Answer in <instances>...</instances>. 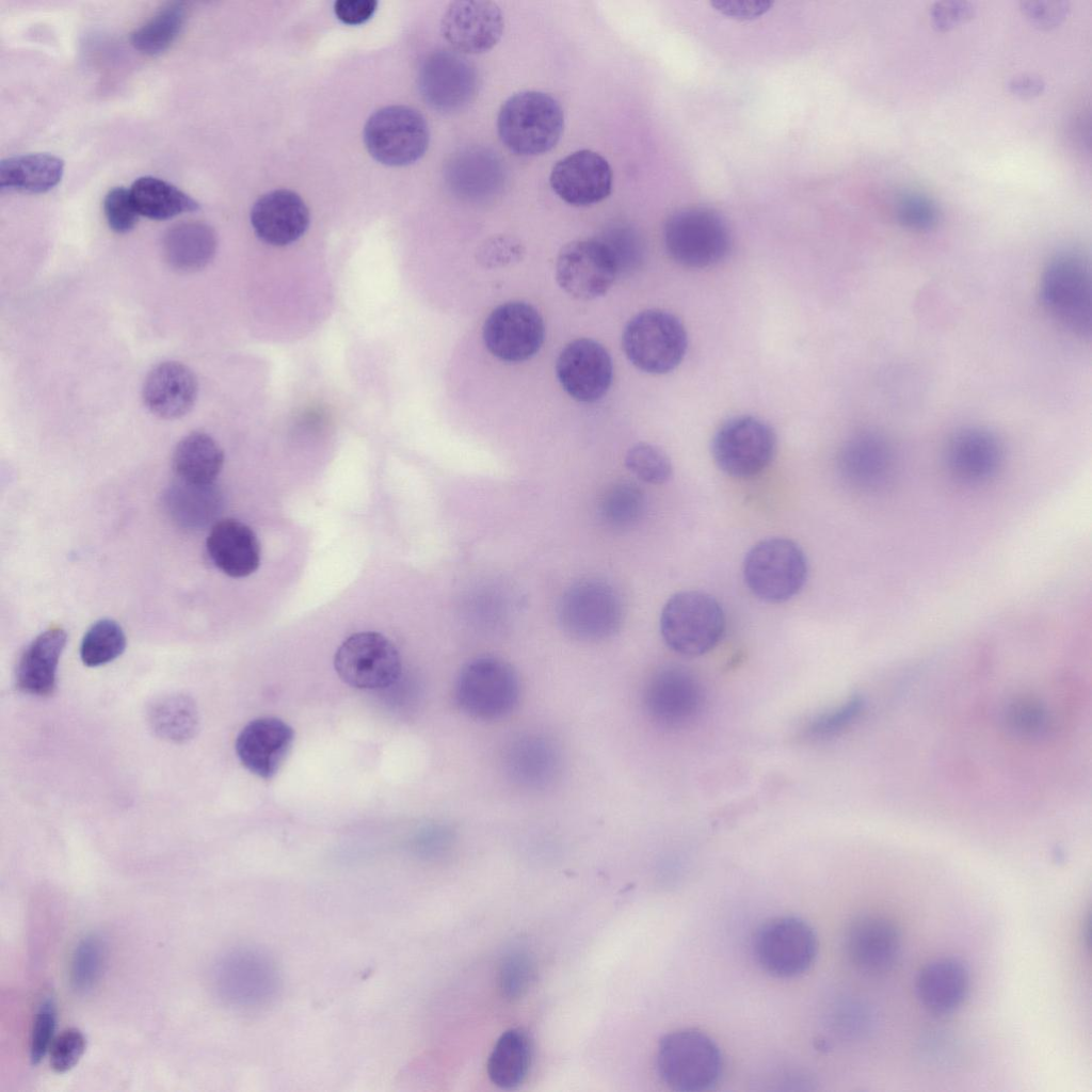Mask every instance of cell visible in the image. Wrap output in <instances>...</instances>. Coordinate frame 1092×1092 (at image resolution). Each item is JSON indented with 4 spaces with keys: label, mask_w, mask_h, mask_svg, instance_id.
<instances>
[{
    "label": "cell",
    "mask_w": 1092,
    "mask_h": 1092,
    "mask_svg": "<svg viewBox=\"0 0 1092 1092\" xmlns=\"http://www.w3.org/2000/svg\"><path fill=\"white\" fill-rule=\"evenodd\" d=\"M1039 295L1045 310L1062 327L1078 337H1091V266L1085 255L1066 250L1053 256L1041 274Z\"/></svg>",
    "instance_id": "cell-1"
},
{
    "label": "cell",
    "mask_w": 1092,
    "mask_h": 1092,
    "mask_svg": "<svg viewBox=\"0 0 1092 1092\" xmlns=\"http://www.w3.org/2000/svg\"><path fill=\"white\" fill-rule=\"evenodd\" d=\"M564 128L562 107L551 95L523 91L509 97L497 116L501 143L513 154L539 156L551 150Z\"/></svg>",
    "instance_id": "cell-2"
},
{
    "label": "cell",
    "mask_w": 1092,
    "mask_h": 1092,
    "mask_svg": "<svg viewBox=\"0 0 1092 1092\" xmlns=\"http://www.w3.org/2000/svg\"><path fill=\"white\" fill-rule=\"evenodd\" d=\"M213 985L220 999L229 1007L259 1010L277 998L282 976L272 956L257 947L244 946L225 952L218 960Z\"/></svg>",
    "instance_id": "cell-3"
},
{
    "label": "cell",
    "mask_w": 1092,
    "mask_h": 1092,
    "mask_svg": "<svg viewBox=\"0 0 1092 1092\" xmlns=\"http://www.w3.org/2000/svg\"><path fill=\"white\" fill-rule=\"evenodd\" d=\"M725 629L720 603L702 591H681L672 595L660 614V633L676 654L697 657L713 649Z\"/></svg>",
    "instance_id": "cell-4"
},
{
    "label": "cell",
    "mask_w": 1092,
    "mask_h": 1092,
    "mask_svg": "<svg viewBox=\"0 0 1092 1092\" xmlns=\"http://www.w3.org/2000/svg\"><path fill=\"white\" fill-rule=\"evenodd\" d=\"M657 1071L662 1081L679 1092H702L720 1079L723 1066L720 1048L697 1029H679L659 1042Z\"/></svg>",
    "instance_id": "cell-5"
},
{
    "label": "cell",
    "mask_w": 1092,
    "mask_h": 1092,
    "mask_svg": "<svg viewBox=\"0 0 1092 1092\" xmlns=\"http://www.w3.org/2000/svg\"><path fill=\"white\" fill-rule=\"evenodd\" d=\"M520 685L515 670L507 661L491 656L478 657L460 671L454 698L468 717L495 721L509 716L517 706Z\"/></svg>",
    "instance_id": "cell-6"
},
{
    "label": "cell",
    "mask_w": 1092,
    "mask_h": 1092,
    "mask_svg": "<svg viewBox=\"0 0 1092 1092\" xmlns=\"http://www.w3.org/2000/svg\"><path fill=\"white\" fill-rule=\"evenodd\" d=\"M670 257L682 267L703 269L722 261L732 245L726 221L706 207H688L671 214L663 228Z\"/></svg>",
    "instance_id": "cell-7"
},
{
    "label": "cell",
    "mask_w": 1092,
    "mask_h": 1092,
    "mask_svg": "<svg viewBox=\"0 0 1092 1092\" xmlns=\"http://www.w3.org/2000/svg\"><path fill=\"white\" fill-rule=\"evenodd\" d=\"M808 573L800 546L785 537H769L756 543L743 561V579L759 599L778 604L796 596Z\"/></svg>",
    "instance_id": "cell-8"
},
{
    "label": "cell",
    "mask_w": 1092,
    "mask_h": 1092,
    "mask_svg": "<svg viewBox=\"0 0 1092 1092\" xmlns=\"http://www.w3.org/2000/svg\"><path fill=\"white\" fill-rule=\"evenodd\" d=\"M622 343L627 358L638 369L651 374H664L684 359L688 336L676 316L661 309H648L627 323Z\"/></svg>",
    "instance_id": "cell-9"
},
{
    "label": "cell",
    "mask_w": 1092,
    "mask_h": 1092,
    "mask_svg": "<svg viewBox=\"0 0 1092 1092\" xmlns=\"http://www.w3.org/2000/svg\"><path fill=\"white\" fill-rule=\"evenodd\" d=\"M620 594L600 579H584L565 591L558 607L562 629L582 641H600L612 637L623 623Z\"/></svg>",
    "instance_id": "cell-10"
},
{
    "label": "cell",
    "mask_w": 1092,
    "mask_h": 1092,
    "mask_svg": "<svg viewBox=\"0 0 1092 1092\" xmlns=\"http://www.w3.org/2000/svg\"><path fill=\"white\" fill-rule=\"evenodd\" d=\"M427 121L407 106H387L369 116L364 142L370 156L389 166H404L419 160L428 149Z\"/></svg>",
    "instance_id": "cell-11"
},
{
    "label": "cell",
    "mask_w": 1092,
    "mask_h": 1092,
    "mask_svg": "<svg viewBox=\"0 0 1092 1092\" xmlns=\"http://www.w3.org/2000/svg\"><path fill=\"white\" fill-rule=\"evenodd\" d=\"M775 450L773 429L750 415L727 419L716 431L711 441V453L718 467L738 479H749L762 472Z\"/></svg>",
    "instance_id": "cell-12"
},
{
    "label": "cell",
    "mask_w": 1092,
    "mask_h": 1092,
    "mask_svg": "<svg viewBox=\"0 0 1092 1092\" xmlns=\"http://www.w3.org/2000/svg\"><path fill=\"white\" fill-rule=\"evenodd\" d=\"M753 949L765 971L777 978H792L812 966L817 956L818 941L805 920L796 916H780L758 928Z\"/></svg>",
    "instance_id": "cell-13"
},
{
    "label": "cell",
    "mask_w": 1092,
    "mask_h": 1092,
    "mask_svg": "<svg viewBox=\"0 0 1092 1092\" xmlns=\"http://www.w3.org/2000/svg\"><path fill=\"white\" fill-rule=\"evenodd\" d=\"M334 667L338 676L357 689H384L401 674L397 647L385 636L374 631L351 635L337 648Z\"/></svg>",
    "instance_id": "cell-14"
},
{
    "label": "cell",
    "mask_w": 1092,
    "mask_h": 1092,
    "mask_svg": "<svg viewBox=\"0 0 1092 1092\" xmlns=\"http://www.w3.org/2000/svg\"><path fill=\"white\" fill-rule=\"evenodd\" d=\"M617 273L616 260L601 239L568 242L557 258V282L567 294L577 300L588 301L604 295Z\"/></svg>",
    "instance_id": "cell-15"
},
{
    "label": "cell",
    "mask_w": 1092,
    "mask_h": 1092,
    "mask_svg": "<svg viewBox=\"0 0 1092 1092\" xmlns=\"http://www.w3.org/2000/svg\"><path fill=\"white\" fill-rule=\"evenodd\" d=\"M545 325L540 312L526 302H508L496 307L483 325V341L498 359L519 363L529 359L543 344Z\"/></svg>",
    "instance_id": "cell-16"
},
{
    "label": "cell",
    "mask_w": 1092,
    "mask_h": 1092,
    "mask_svg": "<svg viewBox=\"0 0 1092 1092\" xmlns=\"http://www.w3.org/2000/svg\"><path fill=\"white\" fill-rule=\"evenodd\" d=\"M649 718L668 728H679L693 722L705 703L704 689L688 670L670 667L656 672L643 695Z\"/></svg>",
    "instance_id": "cell-17"
},
{
    "label": "cell",
    "mask_w": 1092,
    "mask_h": 1092,
    "mask_svg": "<svg viewBox=\"0 0 1092 1092\" xmlns=\"http://www.w3.org/2000/svg\"><path fill=\"white\" fill-rule=\"evenodd\" d=\"M478 86L476 67L455 51L433 52L419 71L421 95L431 107L444 113L466 108L476 98Z\"/></svg>",
    "instance_id": "cell-18"
},
{
    "label": "cell",
    "mask_w": 1092,
    "mask_h": 1092,
    "mask_svg": "<svg viewBox=\"0 0 1092 1092\" xmlns=\"http://www.w3.org/2000/svg\"><path fill=\"white\" fill-rule=\"evenodd\" d=\"M556 373L562 388L575 400L591 403L608 391L613 366L608 351L597 341L579 338L558 356Z\"/></svg>",
    "instance_id": "cell-19"
},
{
    "label": "cell",
    "mask_w": 1092,
    "mask_h": 1092,
    "mask_svg": "<svg viewBox=\"0 0 1092 1092\" xmlns=\"http://www.w3.org/2000/svg\"><path fill=\"white\" fill-rule=\"evenodd\" d=\"M504 17L493 1L457 0L451 2L440 21L444 38L459 53L479 54L500 41Z\"/></svg>",
    "instance_id": "cell-20"
},
{
    "label": "cell",
    "mask_w": 1092,
    "mask_h": 1092,
    "mask_svg": "<svg viewBox=\"0 0 1092 1092\" xmlns=\"http://www.w3.org/2000/svg\"><path fill=\"white\" fill-rule=\"evenodd\" d=\"M612 182L609 162L591 149H580L560 159L549 175L552 191L576 207L591 206L607 198Z\"/></svg>",
    "instance_id": "cell-21"
},
{
    "label": "cell",
    "mask_w": 1092,
    "mask_h": 1092,
    "mask_svg": "<svg viewBox=\"0 0 1092 1092\" xmlns=\"http://www.w3.org/2000/svg\"><path fill=\"white\" fill-rule=\"evenodd\" d=\"M846 954L855 968L869 975L893 969L902 951V935L889 919L862 915L853 919L845 934Z\"/></svg>",
    "instance_id": "cell-22"
},
{
    "label": "cell",
    "mask_w": 1092,
    "mask_h": 1092,
    "mask_svg": "<svg viewBox=\"0 0 1092 1092\" xmlns=\"http://www.w3.org/2000/svg\"><path fill=\"white\" fill-rule=\"evenodd\" d=\"M309 221L305 202L288 189L261 195L251 210V224L256 236L273 246H285L299 240L307 230Z\"/></svg>",
    "instance_id": "cell-23"
},
{
    "label": "cell",
    "mask_w": 1092,
    "mask_h": 1092,
    "mask_svg": "<svg viewBox=\"0 0 1092 1092\" xmlns=\"http://www.w3.org/2000/svg\"><path fill=\"white\" fill-rule=\"evenodd\" d=\"M294 733L280 719L266 717L251 721L236 739V753L241 764L253 774L269 780L278 771L287 757Z\"/></svg>",
    "instance_id": "cell-24"
},
{
    "label": "cell",
    "mask_w": 1092,
    "mask_h": 1092,
    "mask_svg": "<svg viewBox=\"0 0 1092 1092\" xmlns=\"http://www.w3.org/2000/svg\"><path fill=\"white\" fill-rule=\"evenodd\" d=\"M446 180L456 196L479 203L494 198L501 191L504 168L495 151L473 146L460 150L450 159Z\"/></svg>",
    "instance_id": "cell-25"
},
{
    "label": "cell",
    "mask_w": 1092,
    "mask_h": 1092,
    "mask_svg": "<svg viewBox=\"0 0 1092 1092\" xmlns=\"http://www.w3.org/2000/svg\"><path fill=\"white\" fill-rule=\"evenodd\" d=\"M1002 446L987 429L969 427L958 431L949 439L946 461L952 475L969 484L992 478L1002 462Z\"/></svg>",
    "instance_id": "cell-26"
},
{
    "label": "cell",
    "mask_w": 1092,
    "mask_h": 1092,
    "mask_svg": "<svg viewBox=\"0 0 1092 1092\" xmlns=\"http://www.w3.org/2000/svg\"><path fill=\"white\" fill-rule=\"evenodd\" d=\"M970 987L969 970L958 958L944 957L930 961L918 973L916 994L926 1010L935 1015H949L966 1000Z\"/></svg>",
    "instance_id": "cell-27"
},
{
    "label": "cell",
    "mask_w": 1092,
    "mask_h": 1092,
    "mask_svg": "<svg viewBox=\"0 0 1092 1092\" xmlns=\"http://www.w3.org/2000/svg\"><path fill=\"white\" fill-rule=\"evenodd\" d=\"M892 449L886 438L876 431L852 435L842 446L839 467L844 478L854 487L876 491L883 487L892 470Z\"/></svg>",
    "instance_id": "cell-28"
},
{
    "label": "cell",
    "mask_w": 1092,
    "mask_h": 1092,
    "mask_svg": "<svg viewBox=\"0 0 1092 1092\" xmlns=\"http://www.w3.org/2000/svg\"><path fill=\"white\" fill-rule=\"evenodd\" d=\"M211 562L232 578L247 577L257 571L261 550L255 532L235 518L214 523L206 540Z\"/></svg>",
    "instance_id": "cell-29"
},
{
    "label": "cell",
    "mask_w": 1092,
    "mask_h": 1092,
    "mask_svg": "<svg viewBox=\"0 0 1092 1092\" xmlns=\"http://www.w3.org/2000/svg\"><path fill=\"white\" fill-rule=\"evenodd\" d=\"M196 396L195 375L178 362H163L155 366L143 386L145 405L163 419H176L189 413Z\"/></svg>",
    "instance_id": "cell-30"
},
{
    "label": "cell",
    "mask_w": 1092,
    "mask_h": 1092,
    "mask_svg": "<svg viewBox=\"0 0 1092 1092\" xmlns=\"http://www.w3.org/2000/svg\"><path fill=\"white\" fill-rule=\"evenodd\" d=\"M66 631L49 626L27 646L16 670V685L23 693L47 696L57 686V670L66 645Z\"/></svg>",
    "instance_id": "cell-31"
},
{
    "label": "cell",
    "mask_w": 1092,
    "mask_h": 1092,
    "mask_svg": "<svg viewBox=\"0 0 1092 1092\" xmlns=\"http://www.w3.org/2000/svg\"><path fill=\"white\" fill-rule=\"evenodd\" d=\"M507 773L517 784L542 788L550 784L560 768L556 745L539 736L521 737L509 746L504 756Z\"/></svg>",
    "instance_id": "cell-32"
},
{
    "label": "cell",
    "mask_w": 1092,
    "mask_h": 1092,
    "mask_svg": "<svg viewBox=\"0 0 1092 1092\" xmlns=\"http://www.w3.org/2000/svg\"><path fill=\"white\" fill-rule=\"evenodd\" d=\"M163 505L168 517L177 526L188 530H202L218 518L222 511L223 498L213 483L194 484L179 480L165 491Z\"/></svg>",
    "instance_id": "cell-33"
},
{
    "label": "cell",
    "mask_w": 1092,
    "mask_h": 1092,
    "mask_svg": "<svg viewBox=\"0 0 1092 1092\" xmlns=\"http://www.w3.org/2000/svg\"><path fill=\"white\" fill-rule=\"evenodd\" d=\"M218 238L208 224L182 222L168 228L162 239V253L167 263L179 271H195L213 258Z\"/></svg>",
    "instance_id": "cell-34"
},
{
    "label": "cell",
    "mask_w": 1092,
    "mask_h": 1092,
    "mask_svg": "<svg viewBox=\"0 0 1092 1092\" xmlns=\"http://www.w3.org/2000/svg\"><path fill=\"white\" fill-rule=\"evenodd\" d=\"M64 162L50 154H27L5 158L0 163L2 191L45 193L62 179Z\"/></svg>",
    "instance_id": "cell-35"
},
{
    "label": "cell",
    "mask_w": 1092,
    "mask_h": 1092,
    "mask_svg": "<svg viewBox=\"0 0 1092 1092\" xmlns=\"http://www.w3.org/2000/svg\"><path fill=\"white\" fill-rule=\"evenodd\" d=\"M224 453L208 434L192 432L176 446L172 465L179 480L194 484H210L222 470Z\"/></svg>",
    "instance_id": "cell-36"
},
{
    "label": "cell",
    "mask_w": 1092,
    "mask_h": 1092,
    "mask_svg": "<svg viewBox=\"0 0 1092 1092\" xmlns=\"http://www.w3.org/2000/svg\"><path fill=\"white\" fill-rule=\"evenodd\" d=\"M129 190L139 214L151 220H167L199 209L194 198L157 177H139Z\"/></svg>",
    "instance_id": "cell-37"
},
{
    "label": "cell",
    "mask_w": 1092,
    "mask_h": 1092,
    "mask_svg": "<svg viewBox=\"0 0 1092 1092\" xmlns=\"http://www.w3.org/2000/svg\"><path fill=\"white\" fill-rule=\"evenodd\" d=\"M530 1063L528 1037L520 1029H510L497 1040L487 1060V1074L495 1086L510 1090L523 1083Z\"/></svg>",
    "instance_id": "cell-38"
},
{
    "label": "cell",
    "mask_w": 1092,
    "mask_h": 1092,
    "mask_svg": "<svg viewBox=\"0 0 1092 1092\" xmlns=\"http://www.w3.org/2000/svg\"><path fill=\"white\" fill-rule=\"evenodd\" d=\"M147 720L158 737L175 743L192 739L199 723L194 701L180 693H172L155 700L147 710Z\"/></svg>",
    "instance_id": "cell-39"
},
{
    "label": "cell",
    "mask_w": 1092,
    "mask_h": 1092,
    "mask_svg": "<svg viewBox=\"0 0 1092 1092\" xmlns=\"http://www.w3.org/2000/svg\"><path fill=\"white\" fill-rule=\"evenodd\" d=\"M187 19L183 2H172L135 29L131 45L142 53L155 55L165 51L177 38Z\"/></svg>",
    "instance_id": "cell-40"
},
{
    "label": "cell",
    "mask_w": 1092,
    "mask_h": 1092,
    "mask_svg": "<svg viewBox=\"0 0 1092 1092\" xmlns=\"http://www.w3.org/2000/svg\"><path fill=\"white\" fill-rule=\"evenodd\" d=\"M107 964V946L96 934L84 936L75 947L70 967L71 987L80 994L91 992L99 983Z\"/></svg>",
    "instance_id": "cell-41"
},
{
    "label": "cell",
    "mask_w": 1092,
    "mask_h": 1092,
    "mask_svg": "<svg viewBox=\"0 0 1092 1092\" xmlns=\"http://www.w3.org/2000/svg\"><path fill=\"white\" fill-rule=\"evenodd\" d=\"M125 647L126 636L122 626L111 619H102L84 633L80 657L86 667H99L119 657Z\"/></svg>",
    "instance_id": "cell-42"
},
{
    "label": "cell",
    "mask_w": 1092,
    "mask_h": 1092,
    "mask_svg": "<svg viewBox=\"0 0 1092 1092\" xmlns=\"http://www.w3.org/2000/svg\"><path fill=\"white\" fill-rule=\"evenodd\" d=\"M644 510V494L631 482H619L608 488L599 507L603 520L619 529L635 526L642 518Z\"/></svg>",
    "instance_id": "cell-43"
},
{
    "label": "cell",
    "mask_w": 1092,
    "mask_h": 1092,
    "mask_svg": "<svg viewBox=\"0 0 1092 1092\" xmlns=\"http://www.w3.org/2000/svg\"><path fill=\"white\" fill-rule=\"evenodd\" d=\"M894 213L897 222L914 231H929L940 222V209L928 195L918 191H905L897 196Z\"/></svg>",
    "instance_id": "cell-44"
},
{
    "label": "cell",
    "mask_w": 1092,
    "mask_h": 1092,
    "mask_svg": "<svg viewBox=\"0 0 1092 1092\" xmlns=\"http://www.w3.org/2000/svg\"><path fill=\"white\" fill-rule=\"evenodd\" d=\"M625 465L640 480L651 484H663L673 472L672 463L659 447L639 443L629 448Z\"/></svg>",
    "instance_id": "cell-45"
},
{
    "label": "cell",
    "mask_w": 1092,
    "mask_h": 1092,
    "mask_svg": "<svg viewBox=\"0 0 1092 1092\" xmlns=\"http://www.w3.org/2000/svg\"><path fill=\"white\" fill-rule=\"evenodd\" d=\"M601 240L611 250L617 263L619 273L636 269L642 261L644 245L635 229L628 226L614 227Z\"/></svg>",
    "instance_id": "cell-46"
},
{
    "label": "cell",
    "mask_w": 1092,
    "mask_h": 1092,
    "mask_svg": "<svg viewBox=\"0 0 1092 1092\" xmlns=\"http://www.w3.org/2000/svg\"><path fill=\"white\" fill-rule=\"evenodd\" d=\"M534 975L531 959L521 952L507 956L500 966L499 984L509 999L521 997L529 989Z\"/></svg>",
    "instance_id": "cell-47"
},
{
    "label": "cell",
    "mask_w": 1092,
    "mask_h": 1092,
    "mask_svg": "<svg viewBox=\"0 0 1092 1092\" xmlns=\"http://www.w3.org/2000/svg\"><path fill=\"white\" fill-rule=\"evenodd\" d=\"M57 1025V1008L53 999L46 998L41 1002L31 1028L30 1060L38 1064L49 1051L54 1040Z\"/></svg>",
    "instance_id": "cell-48"
},
{
    "label": "cell",
    "mask_w": 1092,
    "mask_h": 1092,
    "mask_svg": "<svg viewBox=\"0 0 1092 1092\" xmlns=\"http://www.w3.org/2000/svg\"><path fill=\"white\" fill-rule=\"evenodd\" d=\"M103 212L109 227L117 234L132 230L140 215L130 190L124 187H115L106 194Z\"/></svg>",
    "instance_id": "cell-49"
},
{
    "label": "cell",
    "mask_w": 1092,
    "mask_h": 1092,
    "mask_svg": "<svg viewBox=\"0 0 1092 1092\" xmlns=\"http://www.w3.org/2000/svg\"><path fill=\"white\" fill-rule=\"evenodd\" d=\"M85 1048V1037L78 1028L63 1030L54 1038L49 1049L50 1066L57 1073L71 1070L83 1056Z\"/></svg>",
    "instance_id": "cell-50"
},
{
    "label": "cell",
    "mask_w": 1092,
    "mask_h": 1092,
    "mask_svg": "<svg viewBox=\"0 0 1092 1092\" xmlns=\"http://www.w3.org/2000/svg\"><path fill=\"white\" fill-rule=\"evenodd\" d=\"M862 704L860 697H853L841 707L817 717L807 726L806 735L813 739H824L837 735L856 719Z\"/></svg>",
    "instance_id": "cell-51"
},
{
    "label": "cell",
    "mask_w": 1092,
    "mask_h": 1092,
    "mask_svg": "<svg viewBox=\"0 0 1092 1092\" xmlns=\"http://www.w3.org/2000/svg\"><path fill=\"white\" fill-rule=\"evenodd\" d=\"M523 245L514 238L497 236L491 238L478 252L479 262L487 268L504 267L521 259Z\"/></svg>",
    "instance_id": "cell-52"
},
{
    "label": "cell",
    "mask_w": 1092,
    "mask_h": 1092,
    "mask_svg": "<svg viewBox=\"0 0 1092 1092\" xmlns=\"http://www.w3.org/2000/svg\"><path fill=\"white\" fill-rule=\"evenodd\" d=\"M973 2L944 0L934 2L929 10L932 26L938 31H948L970 20L976 14Z\"/></svg>",
    "instance_id": "cell-53"
},
{
    "label": "cell",
    "mask_w": 1092,
    "mask_h": 1092,
    "mask_svg": "<svg viewBox=\"0 0 1092 1092\" xmlns=\"http://www.w3.org/2000/svg\"><path fill=\"white\" fill-rule=\"evenodd\" d=\"M1021 10L1031 23L1049 29L1064 20L1070 12V3L1058 0L1023 1Z\"/></svg>",
    "instance_id": "cell-54"
},
{
    "label": "cell",
    "mask_w": 1092,
    "mask_h": 1092,
    "mask_svg": "<svg viewBox=\"0 0 1092 1092\" xmlns=\"http://www.w3.org/2000/svg\"><path fill=\"white\" fill-rule=\"evenodd\" d=\"M940 1032V1031H938ZM956 1040L944 1032L934 1031L920 1041V1056L934 1066H946L956 1056Z\"/></svg>",
    "instance_id": "cell-55"
},
{
    "label": "cell",
    "mask_w": 1092,
    "mask_h": 1092,
    "mask_svg": "<svg viewBox=\"0 0 1092 1092\" xmlns=\"http://www.w3.org/2000/svg\"><path fill=\"white\" fill-rule=\"evenodd\" d=\"M766 0H717L712 5L722 14L738 19H754L771 6Z\"/></svg>",
    "instance_id": "cell-56"
},
{
    "label": "cell",
    "mask_w": 1092,
    "mask_h": 1092,
    "mask_svg": "<svg viewBox=\"0 0 1092 1092\" xmlns=\"http://www.w3.org/2000/svg\"><path fill=\"white\" fill-rule=\"evenodd\" d=\"M378 7L375 0H338L334 3L337 18L347 25H359L374 14Z\"/></svg>",
    "instance_id": "cell-57"
},
{
    "label": "cell",
    "mask_w": 1092,
    "mask_h": 1092,
    "mask_svg": "<svg viewBox=\"0 0 1092 1092\" xmlns=\"http://www.w3.org/2000/svg\"><path fill=\"white\" fill-rule=\"evenodd\" d=\"M1006 86L1011 94L1017 97L1032 98L1045 91L1046 82L1038 75L1017 74L1009 78Z\"/></svg>",
    "instance_id": "cell-58"
}]
</instances>
